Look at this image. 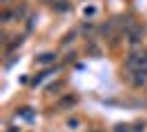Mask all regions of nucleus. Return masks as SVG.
<instances>
[{
  "mask_svg": "<svg viewBox=\"0 0 147 132\" xmlns=\"http://www.w3.org/2000/svg\"><path fill=\"white\" fill-rule=\"evenodd\" d=\"M141 38H143V33L138 31V29H129V31H127V42L129 44H138Z\"/></svg>",
  "mask_w": 147,
  "mask_h": 132,
  "instance_id": "obj_3",
  "label": "nucleus"
},
{
  "mask_svg": "<svg viewBox=\"0 0 147 132\" xmlns=\"http://www.w3.org/2000/svg\"><path fill=\"white\" fill-rule=\"evenodd\" d=\"M114 132H129V126H117Z\"/></svg>",
  "mask_w": 147,
  "mask_h": 132,
  "instance_id": "obj_6",
  "label": "nucleus"
},
{
  "mask_svg": "<svg viewBox=\"0 0 147 132\" xmlns=\"http://www.w3.org/2000/svg\"><path fill=\"white\" fill-rule=\"evenodd\" d=\"M55 9H57V11H66V9H68V2H57Z\"/></svg>",
  "mask_w": 147,
  "mask_h": 132,
  "instance_id": "obj_5",
  "label": "nucleus"
},
{
  "mask_svg": "<svg viewBox=\"0 0 147 132\" xmlns=\"http://www.w3.org/2000/svg\"><path fill=\"white\" fill-rule=\"evenodd\" d=\"M53 60H55V53H42V55L37 57L40 64H49V62H53Z\"/></svg>",
  "mask_w": 147,
  "mask_h": 132,
  "instance_id": "obj_4",
  "label": "nucleus"
},
{
  "mask_svg": "<svg viewBox=\"0 0 147 132\" xmlns=\"http://www.w3.org/2000/svg\"><path fill=\"white\" fill-rule=\"evenodd\" d=\"M125 66L129 70H138V68H147V53H129L125 60Z\"/></svg>",
  "mask_w": 147,
  "mask_h": 132,
  "instance_id": "obj_1",
  "label": "nucleus"
},
{
  "mask_svg": "<svg viewBox=\"0 0 147 132\" xmlns=\"http://www.w3.org/2000/svg\"><path fill=\"white\" fill-rule=\"evenodd\" d=\"M145 82H147V68L132 70V84H134V86H143Z\"/></svg>",
  "mask_w": 147,
  "mask_h": 132,
  "instance_id": "obj_2",
  "label": "nucleus"
}]
</instances>
